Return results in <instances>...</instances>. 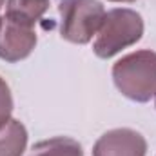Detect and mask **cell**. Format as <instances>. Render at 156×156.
<instances>
[{
  "mask_svg": "<svg viewBox=\"0 0 156 156\" xmlns=\"http://www.w3.org/2000/svg\"><path fill=\"white\" fill-rule=\"evenodd\" d=\"M27 147V129L20 120L11 118L0 127V156H22Z\"/></svg>",
  "mask_w": 156,
  "mask_h": 156,
  "instance_id": "cell-7",
  "label": "cell"
},
{
  "mask_svg": "<svg viewBox=\"0 0 156 156\" xmlns=\"http://www.w3.org/2000/svg\"><path fill=\"white\" fill-rule=\"evenodd\" d=\"M154 107H156V96H154Z\"/></svg>",
  "mask_w": 156,
  "mask_h": 156,
  "instance_id": "cell-12",
  "label": "cell"
},
{
  "mask_svg": "<svg viewBox=\"0 0 156 156\" xmlns=\"http://www.w3.org/2000/svg\"><path fill=\"white\" fill-rule=\"evenodd\" d=\"M47 9L49 0H7L4 16L13 22L35 27V24L45 15Z\"/></svg>",
  "mask_w": 156,
  "mask_h": 156,
  "instance_id": "cell-6",
  "label": "cell"
},
{
  "mask_svg": "<svg viewBox=\"0 0 156 156\" xmlns=\"http://www.w3.org/2000/svg\"><path fill=\"white\" fill-rule=\"evenodd\" d=\"M4 4H5V0H0V27H2V7H4Z\"/></svg>",
  "mask_w": 156,
  "mask_h": 156,
  "instance_id": "cell-10",
  "label": "cell"
},
{
  "mask_svg": "<svg viewBox=\"0 0 156 156\" xmlns=\"http://www.w3.org/2000/svg\"><path fill=\"white\" fill-rule=\"evenodd\" d=\"M111 75L125 98L145 104L156 96V53L151 49L129 53L113 66Z\"/></svg>",
  "mask_w": 156,
  "mask_h": 156,
  "instance_id": "cell-1",
  "label": "cell"
},
{
  "mask_svg": "<svg viewBox=\"0 0 156 156\" xmlns=\"http://www.w3.org/2000/svg\"><path fill=\"white\" fill-rule=\"evenodd\" d=\"M37 31L35 27L13 22L5 16H2V27H0V60L7 64H16L24 58H27L33 49L37 47Z\"/></svg>",
  "mask_w": 156,
  "mask_h": 156,
  "instance_id": "cell-4",
  "label": "cell"
},
{
  "mask_svg": "<svg viewBox=\"0 0 156 156\" xmlns=\"http://www.w3.org/2000/svg\"><path fill=\"white\" fill-rule=\"evenodd\" d=\"M60 37L71 44L85 45L98 33L105 9L100 0H60Z\"/></svg>",
  "mask_w": 156,
  "mask_h": 156,
  "instance_id": "cell-3",
  "label": "cell"
},
{
  "mask_svg": "<svg viewBox=\"0 0 156 156\" xmlns=\"http://www.w3.org/2000/svg\"><path fill=\"white\" fill-rule=\"evenodd\" d=\"M147 140L131 127H116L104 133L93 145V156H145Z\"/></svg>",
  "mask_w": 156,
  "mask_h": 156,
  "instance_id": "cell-5",
  "label": "cell"
},
{
  "mask_svg": "<svg viewBox=\"0 0 156 156\" xmlns=\"http://www.w3.org/2000/svg\"><path fill=\"white\" fill-rule=\"evenodd\" d=\"M13 113V94L7 85V82L0 76V127H4Z\"/></svg>",
  "mask_w": 156,
  "mask_h": 156,
  "instance_id": "cell-9",
  "label": "cell"
},
{
  "mask_svg": "<svg viewBox=\"0 0 156 156\" xmlns=\"http://www.w3.org/2000/svg\"><path fill=\"white\" fill-rule=\"evenodd\" d=\"M144 37V18L138 11L116 7L105 13L104 22L96 33L93 53L98 58H113L122 49H127Z\"/></svg>",
  "mask_w": 156,
  "mask_h": 156,
  "instance_id": "cell-2",
  "label": "cell"
},
{
  "mask_svg": "<svg viewBox=\"0 0 156 156\" xmlns=\"http://www.w3.org/2000/svg\"><path fill=\"white\" fill-rule=\"evenodd\" d=\"M109 2H125V4H131V2H136V0H109Z\"/></svg>",
  "mask_w": 156,
  "mask_h": 156,
  "instance_id": "cell-11",
  "label": "cell"
},
{
  "mask_svg": "<svg viewBox=\"0 0 156 156\" xmlns=\"http://www.w3.org/2000/svg\"><path fill=\"white\" fill-rule=\"evenodd\" d=\"M29 156H83V149L69 136H55L35 144Z\"/></svg>",
  "mask_w": 156,
  "mask_h": 156,
  "instance_id": "cell-8",
  "label": "cell"
}]
</instances>
